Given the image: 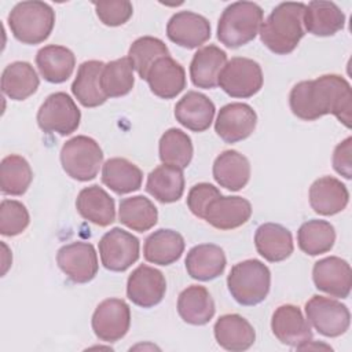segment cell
<instances>
[{
    "mask_svg": "<svg viewBox=\"0 0 352 352\" xmlns=\"http://www.w3.org/2000/svg\"><path fill=\"white\" fill-rule=\"evenodd\" d=\"M292 113L304 121H315L333 114L346 128L352 121V89L338 74H323L315 80L297 82L289 95Z\"/></svg>",
    "mask_w": 352,
    "mask_h": 352,
    "instance_id": "6da1fadb",
    "label": "cell"
},
{
    "mask_svg": "<svg viewBox=\"0 0 352 352\" xmlns=\"http://www.w3.org/2000/svg\"><path fill=\"white\" fill-rule=\"evenodd\" d=\"M305 4L285 1L278 4L260 26L261 43L276 55H287L296 50L305 34Z\"/></svg>",
    "mask_w": 352,
    "mask_h": 352,
    "instance_id": "7a4b0ae2",
    "label": "cell"
},
{
    "mask_svg": "<svg viewBox=\"0 0 352 352\" xmlns=\"http://www.w3.org/2000/svg\"><path fill=\"white\" fill-rule=\"evenodd\" d=\"M7 22L18 41L34 45L50 37L55 25V11L44 1H21L10 11Z\"/></svg>",
    "mask_w": 352,
    "mask_h": 352,
    "instance_id": "3957f363",
    "label": "cell"
},
{
    "mask_svg": "<svg viewBox=\"0 0 352 352\" xmlns=\"http://www.w3.org/2000/svg\"><path fill=\"white\" fill-rule=\"evenodd\" d=\"M263 23V8L253 1H235L219 18L217 38L227 48H238L254 40Z\"/></svg>",
    "mask_w": 352,
    "mask_h": 352,
    "instance_id": "277c9868",
    "label": "cell"
},
{
    "mask_svg": "<svg viewBox=\"0 0 352 352\" xmlns=\"http://www.w3.org/2000/svg\"><path fill=\"white\" fill-rule=\"evenodd\" d=\"M227 286L238 304L245 307L257 305L270 293L271 271L260 260H243L231 268L227 276Z\"/></svg>",
    "mask_w": 352,
    "mask_h": 352,
    "instance_id": "5b68a950",
    "label": "cell"
},
{
    "mask_svg": "<svg viewBox=\"0 0 352 352\" xmlns=\"http://www.w3.org/2000/svg\"><path fill=\"white\" fill-rule=\"evenodd\" d=\"M102 162L103 151L99 143L89 136H74L60 148L62 168L74 180L88 182L95 179Z\"/></svg>",
    "mask_w": 352,
    "mask_h": 352,
    "instance_id": "8992f818",
    "label": "cell"
},
{
    "mask_svg": "<svg viewBox=\"0 0 352 352\" xmlns=\"http://www.w3.org/2000/svg\"><path fill=\"white\" fill-rule=\"evenodd\" d=\"M263 82L261 66L243 56L231 58L219 76L220 88L231 98H252L261 89Z\"/></svg>",
    "mask_w": 352,
    "mask_h": 352,
    "instance_id": "52a82bcc",
    "label": "cell"
},
{
    "mask_svg": "<svg viewBox=\"0 0 352 352\" xmlns=\"http://www.w3.org/2000/svg\"><path fill=\"white\" fill-rule=\"evenodd\" d=\"M81 111L66 92H55L47 96L37 111V124L45 133L66 136L77 131Z\"/></svg>",
    "mask_w": 352,
    "mask_h": 352,
    "instance_id": "ba28073f",
    "label": "cell"
},
{
    "mask_svg": "<svg viewBox=\"0 0 352 352\" xmlns=\"http://www.w3.org/2000/svg\"><path fill=\"white\" fill-rule=\"evenodd\" d=\"M305 315L319 334L330 338L344 334L351 323V314L345 304L318 294L305 302Z\"/></svg>",
    "mask_w": 352,
    "mask_h": 352,
    "instance_id": "9c48e42d",
    "label": "cell"
},
{
    "mask_svg": "<svg viewBox=\"0 0 352 352\" xmlns=\"http://www.w3.org/2000/svg\"><path fill=\"white\" fill-rule=\"evenodd\" d=\"M140 243L131 232L114 227L99 241V254L103 267L113 272L126 271L139 258Z\"/></svg>",
    "mask_w": 352,
    "mask_h": 352,
    "instance_id": "30bf717a",
    "label": "cell"
},
{
    "mask_svg": "<svg viewBox=\"0 0 352 352\" xmlns=\"http://www.w3.org/2000/svg\"><path fill=\"white\" fill-rule=\"evenodd\" d=\"M92 330L104 342H116L125 337L131 326V309L122 298H106L95 308Z\"/></svg>",
    "mask_w": 352,
    "mask_h": 352,
    "instance_id": "8fae6325",
    "label": "cell"
},
{
    "mask_svg": "<svg viewBox=\"0 0 352 352\" xmlns=\"http://www.w3.org/2000/svg\"><path fill=\"white\" fill-rule=\"evenodd\" d=\"M56 263L60 271L74 283L91 282L99 270L94 245L81 241L62 246L56 253Z\"/></svg>",
    "mask_w": 352,
    "mask_h": 352,
    "instance_id": "7c38bea8",
    "label": "cell"
},
{
    "mask_svg": "<svg viewBox=\"0 0 352 352\" xmlns=\"http://www.w3.org/2000/svg\"><path fill=\"white\" fill-rule=\"evenodd\" d=\"M165 293V276L154 267L140 264L128 276L126 297L138 307L151 308L162 301Z\"/></svg>",
    "mask_w": 352,
    "mask_h": 352,
    "instance_id": "4fadbf2b",
    "label": "cell"
},
{
    "mask_svg": "<svg viewBox=\"0 0 352 352\" xmlns=\"http://www.w3.org/2000/svg\"><path fill=\"white\" fill-rule=\"evenodd\" d=\"M271 330L278 341L297 349H304L312 341L309 322L304 318L301 309L292 304H283L275 309Z\"/></svg>",
    "mask_w": 352,
    "mask_h": 352,
    "instance_id": "5bb4252c",
    "label": "cell"
},
{
    "mask_svg": "<svg viewBox=\"0 0 352 352\" xmlns=\"http://www.w3.org/2000/svg\"><path fill=\"white\" fill-rule=\"evenodd\" d=\"M257 114L252 106L241 102L228 103L219 110L214 131L226 143L248 139L256 129Z\"/></svg>",
    "mask_w": 352,
    "mask_h": 352,
    "instance_id": "9a60e30c",
    "label": "cell"
},
{
    "mask_svg": "<svg viewBox=\"0 0 352 352\" xmlns=\"http://www.w3.org/2000/svg\"><path fill=\"white\" fill-rule=\"evenodd\" d=\"M312 279L315 287L337 298H346L352 286V271L346 260L330 256L314 264Z\"/></svg>",
    "mask_w": 352,
    "mask_h": 352,
    "instance_id": "2e32d148",
    "label": "cell"
},
{
    "mask_svg": "<svg viewBox=\"0 0 352 352\" xmlns=\"http://www.w3.org/2000/svg\"><path fill=\"white\" fill-rule=\"evenodd\" d=\"M166 36L179 47L198 48L210 38V23L197 12L179 11L168 21Z\"/></svg>",
    "mask_w": 352,
    "mask_h": 352,
    "instance_id": "e0dca14e",
    "label": "cell"
},
{
    "mask_svg": "<svg viewBox=\"0 0 352 352\" xmlns=\"http://www.w3.org/2000/svg\"><path fill=\"white\" fill-rule=\"evenodd\" d=\"M252 205L238 195H219L205 209L204 220L212 227L228 231L243 226L252 216Z\"/></svg>",
    "mask_w": 352,
    "mask_h": 352,
    "instance_id": "ac0fdd59",
    "label": "cell"
},
{
    "mask_svg": "<svg viewBox=\"0 0 352 352\" xmlns=\"http://www.w3.org/2000/svg\"><path fill=\"white\" fill-rule=\"evenodd\" d=\"M146 81L150 91L161 99H173L186 88L184 67L170 56L155 60L150 67Z\"/></svg>",
    "mask_w": 352,
    "mask_h": 352,
    "instance_id": "d6986e66",
    "label": "cell"
},
{
    "mask_svg": "<svg viewBox=\"0 0 352 352\" xmlns=\"http://www.w3.org/2000/svg\"><path fill=\"white\" fill-rule=\"evenodd\" d=\"M348 202L346 186L333 176L319 177L309 187V205L318 214H337L346 208Z\"/></svg>",
    "mask_w": 352,
    "mask_h": 352,
    "instance_id": "ffe728a7",
    "label": "cell"
},
{
    "mask_svg": "<svg viewBox=\"0 0 352 352\" xmlns=\"http://www.w3.org/2000/svg\"><path fill=\"white\" fill-rule=\"evenodd\" d=\"M184 264L187 274L192 279L208 282L224 272L227 258L220 246L214 243H201L188 250Z\"/></svg>",
    "mask_w": 352,
    "mask_h": 352,
    "instance_id": "44dd1931",
    "label": "cell"
},
{
    "mask_svg": "<svg viewBox=\"0 0 352 352\" xmlns=\"http://www.w3.org/2000/svg\"><path fill=\"white\" fill-rule=\"evenodd\" d=\"M214 103L204 94L188 91L175 106V118L192 132L206 131L214 117Z\"/></svg>",
    "mask_w": 352,
    "mask_h": 352,
    "instance_id": "7402d4cb",
    "label": "cell"
},
{
    "mask_svg": "<svg viewBox=\"0 0 352 352\" xmlns=\"http://www.w3.org/2000/svg\"><path fill=\"white\" fill-rule=\"evenodd\" d=\"M217 344L231 352L249 349L256 341V331L248 319L238 314L220 316L213 327Z\"/></svg>",
    "mask_w": 352,
    "mask_h": 352,
    "instance_id": "603a6c76",
    "label": "cell"
},
{
    "mask_svg": "<svg viewBox=\"0 0 352 352\" xmlns=\"http://www.w3.org/2000/svg\"><path fill=\"white\" fill-rule=\"evenodd\" d=\"M257 253L270 263L286 260L294 250L292 232L278 223H264L254 234Z\"/></svg>",
    "mask_w": 352,
    "mask_h": 352,
    "instance_id": "cb8c5ba5",
    "label": "cell"
},
{
    "mask_svg": "<svg viewBox=\"0 0 352 352\" xmlns=\"http://www.w3.org/2000/svg\"><path fill=\"white\" fill-rule=\"evenodd\" d=\"M227 63V54L217 45L199 48L190 63V77L195 87L212 89L219 85V76Z\"/></svg>",
    "mask_w": 352,
    "mask_h": 352,
    "instance_id": "d4e9b609",
    "label": "cell"
},
{
    "mask_svg": "<svg viewBox=\"0 0 352 352\" xmlns=\"http://www.w3.org/2000/svg\"><path fill=\"white\" fill-rule=\"evenodd\" d=\"M80 216L99 227H107L116 220L114 199L98 184L84 187L76 199Z\"/></svg>",
    "mask_w": 352,
    "mask_h": 352,
    "instance_id": "484cf974",
    "label": "cell"
},
{
    "mask_svg": "<svg viewBox=\"0 0 352 352\" xmlns=\"http://www.w3.org/2000/svg\"><path fill=\"white\" fill-rule=\"evenodd\" d=\"M212 172L220 187L239 191L250 179V162L236 150H224L216 157Z\"/></svg>",
    "mask_w": 352,
    "mask_h": 352,
    "instance_id": "4316f807",
    "label": "cell"
},
{
    "mask_svg": "<svg viewBox=\"0 0 352 352\" xmlns=\"http://www.w3.org/2000/svg\"><path fill=\"white\" fill-rule=\"evenodd\" d=\"M344 25L345 15L333 1L314 0L305 7L304 29L314 36H333L342 30Z\"/></svg>",
    "mask_w": 352,
    "mask_h": 352,
    "instance_id": "83f0119b",
    "label": "cell"
},
{
    "mask_svg": "<svg viewBox=\"0 0 352 352\" xmlns=\"http://www.w3.org/2000/svg\"><path fill=\"white\" fill-rule=\"evenodd\" d=\"M184 246L186 242L182 234L169 228H160L146 238L143 256L148 263L170 265L182 257Z\"/></svg>",
    "mask_w": 352,
    "mask_h": 352,
    "instance_id": "f1b7e54d",
    "label": "cell"
},
{
    "mask_svg": "<svg viewBox=\"0 0 352 352\" xmlns=\"http://www.w3.org/2000/svg\"><path fill=\"white\" fill-rule=\"evenodd\" d=\"M179 316L188 324L204 326L214 316V301L206 287L191 285L177 298Z\"/></svg>",
    "mask_w": 352,
    "mask_h": 352,
    "instance_id": "f546056e",
    "label": "cell"
},
{
    "mask_svg": "<svg viewBox=\"0 0 352 352\" xmlns=\"http://www.w3.org/2000/svg\"><path fill=\"white\" fill-rule=\"evenodd\" d=\"M36 65L45 81L60 84L73 74L76 56L72 50L63 45L50 44L38 50L36 55Z\"/></svg>",
    "mask_w": 352,
    "mask_h": 352,
    "instance_id": "4dcf8cb0",
    "label": "cell"
},
{
    "mask_svg": "<svg viewBox=\"0 0 352 352\" xmlns=\"http://www.w3.org/2000/svg\"><path fill=\"white\" fill-rule=\"evenodd\" d=\"M103 66L102 60H85L78 66L72 92L84 107H98L107 100L100 85Z\"/></svg>",
    "mask_w": 352,
    "mask_h": 352,
    "instance_id": "1f68e13d",
    "label": "cell"
},
{
    "mask_svg": "<svg viewBox=\"0 0 352 352\" xmlns=\"http://www.w3.org/2000/svg\"><path fill=\"white\" fill-rule=\"evenodd\" d=\"M40 85V78L29 62L16 60L7 65L1 73V91L12 100H25Z\"/></svg>",
    "mask_w": 352,
    "mask_h": 352,
    "instance_id": "d6a6232c",
    "label": "cell"
},
{
    "mask_svg": "<svg viewBox=\"0 0 352 352\" xmlns=\"http://www.w3.org/2000/svg\"><path fill=\"white\" fill-rule=\"evenodd\" d=\"M146 191L162 204L179 201L184 192L183 169L165 164L154 168L147 176Z\"/></svg>",
    "mask_w": 352,
    "mask_h": 352,
    "instance_id": "836d02e7",
    "label": "cell"
},
{
    "mask_svg": "<svg viewBox=\"0 0 352 352\" xmlns=\"http://www.w3.org/2000/svg\"><path fill=\"white\" fill-rule=\"evenodd\" d=\"M142 170L126 158H109L102 168V183L116 194H129L142 187Z\"/></svg>",
    "mask_w": 352,
    "mask_h": 352,
    "instance_id": "e575fe53",
    "label": "cell"
},
{
    "mask_svg": "<svg viewBox=\"0 0 352 352\" xmlns=\"http://www.w3.org/2000/svg\"><path fill=\"white\" fill-rule=\"evenodd\" d=\"M118 220L133 231L144 232L157 224L158 210L148 198L133 195L120 201Z\"/></svg>",
    "mask_w": 352,
    "mask_h": 352,
    "instance_id": "d590c367",
    "label": "cell"
},
{
    "mask_svg": "<svg viewBox=\"0 0 352 352\" xmlns=\"http://www.w3.org/2000/svg\"><path fill=\"white\" fill-rule=\"evenodd\" d=\"M336 242V230L326 220L312 219L302 223L297 231L298 248L309 256L323 254L331 250Z\"/></svg>",
    "mask_w": 352,
    "mask_h": 352,
    "instance_id": "8d00e7d4",
    "label": "cell"
},
{
    "mask_svg": "<svg viewBox=\"0 0 352 352\" xmlns=\"http://www.w3.org/2000/svg\"><path fill=\"white\" fill-rule=\"evenodd\" d=\"M33 180L29 162L18 155L10 154L0 162V190L6 195H23Z\"/></svg>",
    "mask_w": 352,
    "mask_h": 352,
    "instance_id": "74e56055",
    "label": "cell"
},
{
    "mask_svg": "<svg viewBox=\"0 0 352 352\" xmlns=\"http://www.w3.org/2000/svg\"><path fill=\"white\" fill-rule=\"evenodd\" d=\"M158 153L162 164L184 169L192 160L194 147L191 138L179 128H170L161 136Z\"/></svg>",
    "mask_w": 352,
    "mask_h": 352,
    "instance_id": "f35d334b",
    "label": "cell"
},
{
    "mask_svg": "<svg viewBox=\"0 0 352 352\" xmlns=\"http://www.w3.org/2000/svg\"><path fill=\"white\" fill-rule=\"evenodd\" d=\"M133 84V67L128 56L104 63L100 76V85L107 98H120L129 94Z\"/></svg>",
    "mask_w": 352,
    "mask_h": 352,
    "instance_id": "ab89813d",
    "label": "cell"
},
{
    "mask_svg": "<svg viewBox=\"0 0 352 352\" xmlns=\"http://www.w3.org/2000/svg\"><path fill=\"white\" fill-rule=\"evenodd\" d=\"M169 56V50L165 43L153 36H143L136 38L128 51V59L139 74L140 78L146 80L150 67L160 58Z\"/></svg>",
    "mask_w": 352,
    "mask_h": 352,
    "instance_id": "60d3db41",
    "label": "cell"
},
{
    "mask_svg": "<svg viewBox=\"0 0 352 352\" xmlns=\"http://www.w3.org/2000/svg\"><path fill=\"white\" fill-rule=\"evenodd\" d=\"M30 216L26 206L15 199H3L0 204V234L15 236L29 226Z\"/></svg>",
    "mask_w": 352,
    "mask_h": 352,
    "instance_id": "b9f144b4",
    "label": "cell"
},
{
    "mask_svg": "<svg viewBox=\"0 0 352 352\" xmlns=\"http://www.w3.org/2000/svg\"><path fill=\"white\" fill-rule=\"evenodd\" d=\"M96 15L106 26H121L129 21L133 14L132 3L128 0L94 3Z\"/></svg>",
    "mask_w": 352,
    "mask_h": 352,
    "instance_id": "7bdbcfd3",
    "label": "cell"
},
{
    "mask_svg": "<svg viewBox=\"0 0 352 352\" xmlns=\"http://www.w3.org/2000/svg\"><path fill=\"white\" fill-rule=\"evenodd\" d=\"M219 195H221V192L213 184L198 183L192 186L187 194V206L194 216L204 219L206 206Z\"/></svg>",
    "mask_w": 352,
    "mask_h": 352,
    "instance_id": "ee69618b",
    "label": "cell"
},
{
    "mask_svg": "<svg viewBox=\"0 0 352 352\" xmlns=\"http://www.w3.org/2000/svg\"><path fill=\"white\" fill-rule=\"evenodd\" d=\"M333 168L345 179L352 177V138L338 143L333 151Z\"/></svg>",
    "mask_w": 352,
    "mask_h": 352,
    "instance_id": "f6af8a7d",
    "label": "cell"
}]
</instances>
